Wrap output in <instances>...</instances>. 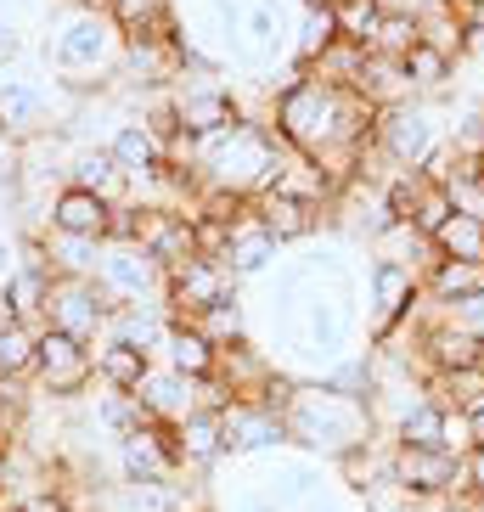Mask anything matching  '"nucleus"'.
Listing matches in <instances>:
<instances>
[{"instance_id":"obj_39","label":"nucleus","mask_w":484,"mask_h":512,"mask_svg":"<svg viewBox=\"0 0 484 512\" xmlns=\"http://www.w3.org/2000/svg\"><path fill=\"white\" fill-rule=\"evenodd\" d=\"M12 512H79V501L68 490H29L23 501H12Z\"/></svg>"},{"instance_id":"obj_22","label":"nucleus","mask_w":484,"mask_h":512,"mask_svg":"<svg viewBox=\"0 0 484 512\" xmlns=\"http://www.w3.org/2000/svg\"><path fill=\"white\" fill-rule=\"evenodd\" d=\"M169 310L158 299L152 304H119L113 310V321H107V338H119V344H130V349H147L152 361H158V349H164V338H169Z\"/></svg>"},{"instance_id":"obj_18","label":"nucleus","mask_w":484,"mask_h":512,"mask_svg":"<svg viewBox=\"0 0 484 512\" xmlns=\"http://www.w3.org/2000/svg\"><path fill=\"white\" fill-rule=\"evenodd\" d=\"M141 248H147L164 271L197 259V226L186 209H152L147 203V220H141Z\"/></svg>"},{"instance_id":"obj_16","label":"nucleus","mask_w":484,"mask_h":512,"mask_svg":"<svg viewBox=\"0 0 484 512\" xmlns=\"http://www.w3.org/2000/svg\"><path fill=\"white\" fill-rule=\"evenodd\" d=\"M107 220H113V197L85 192V186H57L46 203V231H62V237L107 242Z\"/></svg>"},{"instance_id":"obj_24","label":"nucleus","mask_w":484,"mask_h":512,"mask_svg":"<svg viewBox=\"0 0 484 512\" xmlns=\"http://www.w3.org/2000/svg\"><path fill=\"white\" fill-rule=\"evenodd\" d=\"M158 361H164L169 372H186V377H214L220 349H214L192 321H169V338H164V349H158Z\"/></svg>"},{"instance_id":"obj_1","label":"nucleus","mask_w":484,"mask_h":512,"mask_svg":"<svg viewBox=\"0 0 484 512\" xmlns=\"http://www.w3.org/2000/svg\"><path fill=\"white\" fill-rule=\"evenodd\" d=\"M40 57H46V68L74 96H91V91L119 85L124 34H119V23L107 17L102 0H68L62 12H51Z\"/></svg>"},{"instance_id":"obj_8","label":"nucleus","mask_w":484,"mask_h":512,"mask_svg":"<svg viewBox=\"0 0 484 512\" xmlns=\"http://www.w3.org/2000/svg\"><path fill=\"white\" fill-rule=\"evenodd\" d=\"M113 310H119V304L102 293L96 276H57V282H51V304H46V327L68 332L79 344H102Z\"/></svg>"},{"instance_id":"obj_14","label":"nucleus","mask_w":484,"mask_h":512,"mask_svg":"<svg viewBox=\"0 0 484 512\" xmlns=\"http://www.w3.org/2000/svg\"><path fill=\"white\" fill-rule=\"evenodd\" d=\"M107 152L119 158V169L130 175V192L147 181H158L169 169V147H164V130L152 119H141V113H130V119L113 124V136H107Z\"/></svg>"},{"instance_id":"obj_9","label":"nucleus","mask_w":484,"mask_h":512,"mask_svg":"<svg viewBox=\"0 0 484 512\" xmlns=\"http://www.w3.org/2000/svg\"><path fill=\"white\" fill-rule=\"evenodd\" d=\"M96 282L113 304H152V299L164 304V265L141 242H102Z\"/></svg>"},{"instance_id":"obj_44","label":"nucleus","mask_w":484,"mask_h":512,"mask_svg":"<svg viewBox=\"0 0 484 512\" xmlns=\"http://www.w3.org/2000/svg\"><path fill=\"white\" fill-rule=\"evenodd\" d=\"M17 51H23V46H17L12 23H0V68H12V62H17Z\"/></svg>"},{"instance_id":"obj_33","label":"nucleus","mask_w":484,"mask_h":512,"mask_svg":"<svg viewBox=\"0 0 484 512\" xmlns=\"http://www.w3.org/2000/svg\"><path fill=\"white\" fill-rule=\"evenodd\" d=\"M428 394H434L439 406L451 411H484V366H468V372H434L428 377Z\"/></svg>"},{"instance_id":"obj_37","label":"nucleus","mask_w":484,"mask_h":512,"mask_svg":"<svg viewBox=\"0 0 484 512\" xmlns=\"http://www.w3.org/2000/svg\"><path fill=\"white\" fill-rule=\"evenodd\" d=\"M417 40H423L417 17H378V29H372L366 51H378V57H406V51L417 46Z\"/></svg>"},{"instance_id":"obj_35","label":"nucleus","mask_w":484,"mask_h":512,"mask_svg":"<svg viewBox=\"0 0 484 512\" xmlns=\"http://www.w3.org/2000/svg\"><path fill=\"white\" fill-rule=\"evenodd\" d=\"M434 248H439V259H484V220L468 209H456L434 231Z\"/></svg>"},{"instance_id":"obj_40","label":"nucleus","mask_w":484,"mask_h":512,"mask_svg":"<svg viewBox=\"0 0 484 512\" xmlns=\"http://www.w3.org/2000/svg\"><path fill=\"white\" fill-rule=\"evenodd\" d=\"M445 451H451V456H468L473 451V417H468V411L445 406Z\"/></svg>"},{"instance_id":"obj_42","label":"nucleus","mask_w":484,"mask_h":512,"mask_svg":"<svg viewBox=\"0 0 484 512\" xmlns=\"http://www.w3.org/2000/svg\"><path fill=\"white\" fill-rule=\"evenodd\" d=\"M17 265H23V259H17V242H6V237H0V287L12 282V271H17Z\"/></svg>"},{"instance_id":"obj_19","label":"nucleus","mask_w":484,"mask_h":512,"mask_svg":"<svg viewBox=\"0 0 484 512\" xmlns=\"http://www.w3.org/2000/svg\"><path fill=\"white\" fill-rule=\"evenodd\" d=\"M136 394L152 406V417H158V422H186L192 411H203V377L169 372L164 361H152V372L141 377Z\"/></svg>"},{"instance_id":"obj_46","label":"nucleus","mask_w":484,"mask_h":512,"mask_svg":"<svg viewBox=\"0 0 484 512\" xmlns=\"http://www.w3.org/2000/svg\"><path fill=\"white\" fill-rule=\"evenodd\" d=\"M473 445H484V411H473Z\"/></svg>"},{"instance_id":"obj_20","label":"nucleus","mask_w":484,"mask_h":512,"mask_svg":"<svg viewBox=\"0 0 484 512\" xmlns=\"http://www.w3.org/2000/svg\"><path fill=\"white\" fill-rule=\"evenodd\" d=\"M338 40H344V34H338L333 0H321V6H299V17H293V40H288V62L310 74V68H316Z\"/></svg>"},{"instance_id":"obj_21","label":"nucleus","mask_w":484,"mask_h":512,"mask_svg":"<svg viewBox=\"0 0 484 512\" xmlns=\"http://www.w3.org/2000/svg\"><path fill=\"white\" fill-rule=\"evenodd\" d=\"M175 445H181V467H186V473H214L220 462H231L220 411H192L186 422H175Z\"/></svg>"},{"instance_id":"obj_15","label":"nucleus","mask_w":484,"mask_h":512,"mask_svg":"<svg viewBox=\"0 0 484 512\" xmlns=\"http://www.w3.org/2000/svg\"><path fill=\"white\" fill-rule=\"evenodd\" d=\"M220 265H226L237 282H259V276H271L276 265H282V242L259 226L254 203L231 220V242H226V254H220Z\"/></svg>"},{"instance_id":"obj_41","label":"nucleus","mask_w":484,"mask_h":512,"mask_svg":"<svg viewBox=\"0 0 484 512\" xmlns=\"http://www.w3.org/2000/svg\"><path fill=\"white\" fill-rule=\"evenodd\" d=\"M434 0H378V12L383 17H423Z\"/></svg>"},{"instance_id":"obj_32","label":"nucleus","mask_w":484,"mask_h":512,"mask_svg":"<svg viewBox=\"0 0 484 512\" xmlns=\"http://www.w3.org/2000/svg\"><path fill=\"white\" fill-rule=\"evenodd\" d=\"M46 242V259L57 276H96V259H102V242L91 237H62V231H40Z\"/></svg>"},{"instance_id":"obj_36","label":"nucleus","mask_w":484,"mask_h":512,"mask_svg":"<svg viewBox=\"0 0 484 512\" xmlns=\"http://www.w3.org/2000/svg\"><path fill=\"white\" fill-rule=\"evenodd\" d=\"M451 214H456L451 186H439V181H428V175H423V186H417V197H411L406 226H411V231H423V237H434V231L451 220Z\"/></svg>"},{"instance_id":"obj_6","label":"nucleus","mask_w":484,"mask_h":512,"mask_svg":"<svg viewBox=\"0 0 484 512\" xmlns=\"http://www.w3.org/2000/svg\"><path fill=\"white\" fill-rule=\"evenodd\" d=\"M29 383L51 406H79L96 389V344H79L57 327H40V355H34Z\"/></svg>"},{"instance_id":"obj_49","label":"nucleus","mask_w":484,"mask_h":512,"mask_svg":"<svg viewBox=\"0 0 484 512\" xmlns=\"http://www.w3.org/2000/svg\"><path fill=\"white\" fill-rule=\"evenodd\" d=\"M0 141H6V130H0Z\"/></svg>"},{"instance_id":"obj_4","label":"nucleus","mask_w":484,"mask_h":512,"mask_svg":"<svg viewBox=\"0 0 484 512\" xmlns=\"http://www.w3.org/2000/svg\"><path fill=\"white\" fill-rule=\"evenodd\" d=\"M361 299H366V344H383L394 327H406L423 304V271H411L406 259L372 254L361 271Z\"/></svg>"},{"instance_id":"obj_28","label":"nucleus","mask_w":484,"mask_h":512,"mask_svg":"<svg viewBox=\"0 0 484 512\" xmlns=\"http://www.w3.org/2000/svg\"><path fill=\"white\" fill-rule=\"evenodd\" d=\"M152 406L141 400L136 389H102L96 394V428H107V439H124V434H141L152 428Z\"/></svg>"},{"instance_id":"obj_31","label":"nucleus","mask_w":484,"mask_h":512,"mask_svg":"<svg viewBox=\"0 0 484 512\" xmlns=\"http://www.w3.org/2000/svg\"><path fill=\"white\" fill-rule=\"evenodd\" d=\"M456 68H462V62L445 57L439 46H428V40H417V46L406 51V74H411V85H417V96H445Z\"/></svg>"},{"instance_id":"obj_2","label":"nucleus","mask_w":484,"mask_h":512,"mask_svg":"<svg viewBox=\"0 0 484 512\" xmlns=\"http://www.w3.org/2000/svg\"><path fill=\"white\" fill-rule=\"evenodd\" d=\"M282 422H288V445L293 451L321 456L327 467H333L344 451H355V445H366V439H378V422H372L366 400L327 389L321 377H299L293 406L282 411Z\"/></svg>"},{"instance_id":"obj_47","label":"nucleus","mask_w":484,"mask_h":512,"mask_svg":"<svg viewBox=\"0 0 484 512\" xmlns=\"http://www.w3.org/2000/svg\"><path fill=\"white\" fill-rule=\"evenodd\" d=\"M0 321H12V316H6V293H0Z\"/></svg>"},{"instance_id":"obj_10","label":"nucleus","mask_w":484,"mask_h":512,"mask_svg":"<svg viewBox=\"0 0 484 512\" xmlns=\"http://www.w3.org/2000/svg\"><path fill=\"white\" fill-rule=\"evenodd\" d=\"M113 473L124 484H164L181 479V445H175V422H152L141 434L113 439Z\"/></svg>"},{"instance_id":"obj_26","label":"nucleus","mask_w":484,"mask_h":512,"mask_svg":"<svg viewBox=\"0 0 484 512\" xmlns=\"http://www.w3.org/2000/svg\"><path fill=\"white\" fill-rule=\"evenodd\" d=\"M484 293V259H434L423 271V299L428 304H456Z\"/></svg>"},{"instance_id":"obj_5","label":"nucleus","mask_w":484,"mask_h":512,"mask_svg":"<svg viewBox=\"0 0 484 512\" xmlns=\"http://www.w3.org/2000/svg\"><path fill=\"white\" fill-rule=\"evenodd\" d=\"M62 96H74L62 79H40L29 74V68H0V130H6V141H17V147H29V141L51 136V130H62L57 124V102Z\"/></svg>"},{"instance_id":"obj_12","label":"nucleus","mask_w":484,"mask_h":512,"mask_svg":"<svg viewBox=\"0 0 484 512\" xmlns=\"http://www.w3.org/2000/svg\"><path fill=\"white\" fill-rule=\"evenodd\" d=\"M220 428H226V456L231 462H254V456H276L288 451V422L276 411L254 406V400H231L220 411Z\"/></svg>"},{"instance_id":"obj_27","label":"nucleus","mask_w":484,"mask_h":512,"mask_svg":"<svg viewBox=\"0 0 484 512\" xmlns=\"http://www.w3.org/2000/svg\"><path fill=\"white\" fill-rule=\"evenodd\" d=\"M192 327L203 332L214 349H231V344H248V338H254V310H248V299H242V293H231V299L209 304V310H197Z\"/></svg>"},{"instance_id":"obj_29","label":"nucleus","mask_w":484,"mask_h":512,"mask_svg":"<svg viewBox=\"0 0 484 512\" xmlns=\"http://www.w3.org/2000/svg\"><path fill=\"white\" fill-rule=\"evenodd\" d=\"M147 372H152L147 349H130V344H119V338H102V344H96V383H102V389H141Z\"/></svg>"},{"instance_id":"obj_45","label":"nucleus","mask_w":484,"mask_h":512,"mask_svg":"<svg viewBox=\"0 0 484 512\" xmlns=\"http://www.w3.org/2000/svg\"><path fill=\"white\" fill-rule=\"evenodd\" d=\"M6 462H12V439H0V484H6Z\"/></svg>"},{"instance_id":"obj_38","label":"nucleus","mask_w":484,"mask_h":512,"mask_svg":"<svg viewBox=\"0 0 484 512\" xmlns=\"http://www.w3.org/2000/svg\"><path fill=\"white\" fill-rule=\"evenodd\" d=\"M333 12H338V34L344 40H355V46H366L372 40V29H378V0H333Z\"/></svg>"},{"instance_id":"obj_17","label":"nucleus","mask_w":484,"mask_h":512,"mask_svg":"<svg viewBox=\"0 0 484 512\" xmlns=\"http://www.w3.org/2000/svg\"><path fill=\"white\" fill-rule=\"evenodd\" d=\"M62 186H85V192H102L113 203L130 197V175L119 169V158L107 152V141H74L68 147V164H62Z\"/></svg>"},{"instance_id":"obj_43","label":"nucleus","mask_w":484,"mask_h":512,"mask_svg":"<svg viewBox=\"0 0 484 512\" xmlns=\"http://www.w3.org/2000/svg\"><path fill=\"white\" fill-rule=\"evenodd\" d=\"M468 490H479V496H484V445H473V451H468Z\"/></svg>"},{"instance_id":"obj_34","label":"nucleus","mask_w":484,"mask_h":512,"mask_svg":"<svg viewBox=\"0 0 484 512\" xmlns=\"http://www.w3.org/2000/svg\"><path fill=\"white\" fill-rule=\"evenodd\" d=\"M389 439H394V445H439V451H445V406H439L434 394H423L406 417L394 422Z\"/></svg>"},{"instance_id":"obj_7","label":"nucleus","mask_w":484,"mask_h":512,"mask_svg":"<svg viewBox=\"0 0 484 512\" xmlns=\"http://www.w3.org/2000/svg\"><path fill=\"white\" fill-rule=\"evenodd\" d=\"M389 479L411 501H439L468 490V456H451L439 445H394L389 439Z\"/></svg>"},{"instance_id":"obj_13","label":"nucleus","mask_w":484,"mask_h":512,"mask_svg":"<svg viewBox=\"0 0 484 512\" xmlns=\"http://www.w3.org/2000/svg\"><path fill=\"white\" fill-rule=\"evenodd\" d=\"M254 214H259V226L271 231L282 248L288 242H310L333 214H327V203H316L310 192H293V186H271V192H259L254 197Z\"/></svg>"},{"instance_id":"obj_48","label":"nucleus","mask_w":484,"mask_h":512,"mask_svg":"<svg viewBox=\"0 0 484 512\" xmlns=\"http://www.w3.org/2000/svg\"><path fill=\"white\" fill-rule=\"evenodd\" d=\"M299 6H321V0H299Z\"/></svg>"},{"instance_id":"obj_50","label":"nucleus","mask_w":484,"mask_h":512,"mask_svg":"<svg viewBox=\"0 0 484 512\" xmlns=\"http://www.w3.org/2000/svg\"><path fill=\"white\" fill-rule=\"evenodd\" d=\"M0 512H12V507H0Z\"/></svg>"},{"instance_id":"obj_3","label":"nucleus","mask_w":484,"mask_h":512,"mask_svg":"<svg viewBox=\"0 0 484 512\" xmlns=\"http://www.w3.org/2000/svg\"><path fill=\"white\" fill-rule=\"evenodd\" d=\"M451 136V113H445V96H411V102H394L378 113V136L372 147L383 152L389 169H423Z\"/></svg>"},{"instance_id":"obj_25","label":"nucleus","mask_w":484,"mask_h":512,"mask_svg":"<svg viewBox=\"0 0 484 512\" xmlns=\"http://www.w3.org/2000/svg\"><path fill=\"white\" fill-rule=\"evenodd\" d=\"M355 91H361L372 107H394V102H411L417 85H411V74H406V57H378V51H366Z\"/></svg>"},{"instance_id":"obj_23","label":"nucleus","mask_w":484,"mask_h":512,"mask_svg":"<svg viewBox=\"0 0 484 512\" xmlns=\"http://www.w3.org/2000/svg\"><path fill=\"white\" fill-rule=\"evenodd\" d=\"M107 17L119 23L124 40H141V34H181V6L175 0H102Z\"/></svg>"},{"instance_id":"obj_11","label":"nucleus","mask_w":484,"mask_h":512,"mask_svg":"<svg viewBox=\"0 0 484 512\" xmlns=\"http://www.w3.org/2000/svg\"><path fill=\"white\" fill-rule=\"evenodd\" d=\"M231 293H242V282L209 254H197V259H186V265H175V271H164V310L175 321H192L197 310H209V304L231 299Z\"/></svg>"},{"instance_id":"obj_30","label":"nucleus","mask_w":484,"mask_h":512,"mask_svg":"<svg viewBox=\"0 0 484 512\" xmlns=\"http://www.w3.org/2000/svg\"><path fill=\"white\" fill-rule=\"evenodd\" d=\"M40 355V327L29 321H0V383H29Z\"/></svg>"}]
</instances>
